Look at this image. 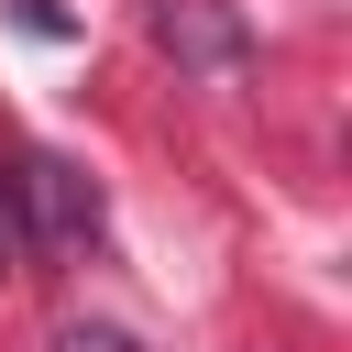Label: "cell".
<instances>
[{"label": "cell", "mask_w": 352, "mask_h": 352, "mask_svg": "<svg viewBox=\"0 0 352 352\" xmlns=\"http://www.w3.org/2000/svg\"><path fill=\"white\" fill-rule=\"evenodd\" d=\"M0 198H11V231H22V253H77V242L99 231V187H88L66 154H11Z\"/></svg>", "instance_id": "cell-1"}, {"label": "cell", "mask_w": 352, "mask_h": 352, "mask_svg": "<svg viewBox=\"0 0 352 352\" xmlns=\"http://www.w3.org/2000/svg\"><path fill=\"white\" fill-rule=\"evenodd\" d=\"M143 33H154L176 66H198V77H231V66H242V22H231L220 0H154Z\"/></svg>", "instance_id": "cell-2"}, {"label": "cell", "mask_w": 352, "mask_h": 352, "mask_svg": "<svg viewBox=\"0 0 352 352\" xmlns=\"http://www.w3.org/2000/svg\"><path fill=\"white\" fill-rule=\"evenodd\" d=\"M55 352H132L121 330H55Z\"/></svg>", "instance_id": "cell-3"}, {"label": "cell", "mask_w": 352, "mask_h": 352, "mask_svg": "<svg viewBox=\"0 0 352 352\" xmlns=\"http://www.w3.org/2000/svg\"><path fill=\"white\" fill-rule=\"evenodd\" d=\"M0 275H22V231H11V198H0Z\"/></svg>", "instance_id": "cell-4"}]
</instances>
